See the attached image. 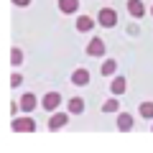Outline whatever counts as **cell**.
<instances>
[{
	"label": "cell",
	"mask_w": 153,
	"mask_h": 153,
	"mask_svg": "<svg viewBox=\"0 0 153 153\" xmlns=\"http://www.w3.org/2000/svg\"><path fill=\"white\" fill-rule=\"evenodd\" d=\"M10 128H13V133H36L38 125H36V120H33V117L23 115V117H13Z\"/></svg>",
	"instance_id": "obj_1"
},
{
	"label": "cell",
	"mask_w": 153,
	"mask_h": 153,
	"mask_svg": "<svg viewBox=\"0 0 153 153\" xmlns=\"http://www.w3.org/2000/svg\"><path fill=\"white\" fill-rule=\"evenodd\" d=\"M97 23L102 28H115L117 26V10H112V8H102L97 16Z\"/></svg>",
	"instance_id": "obj_2"
},
{
	"label": "cell",
	"mask_w": 153,
	"mask_h": 153,
	"mask_svg": "<svg viewBox=\"0 0 153 153\" xmlns=\"http://www.w3.org/2000/svg\"><path fill=\"white\" fill-rule=\"evenodd\" d=\"M59 105H61V92H46L44 100H41V107H44L46 112H54Z\"/></svg>",
	"instance_id": "obj_3"
},
{
	"label": "cell",
	"mask_w": 153,
	"mask_h": 153,
	"mask_svg": "<svg viewBox=\"0 0 153 153\" xmlns=\"http://www.w3.org/2000/svg\"><path fill=\"white\" fill-rule=\"evenodd\" d=\"M128 13H130L135 21H140V18L146 16V13H151V10L146 8V3H143V0H128Z\"/></svg>",
	"instance_id": "obj_4"
},
{
	"label": "cell",
	"mask_w": 153,
	"mask_h": 153,
	"mask_svg": "<svg viewBox=\"0 0 153 153\" xmlns=\"http://www.w3.org/2000/svg\"><path fill=\"white\" fill-rule=\"evenodd\" d=\"M102 54H105V41L100 36H94L87 44V56H102Z\"/></svg>",
	"instance_id": "obj_5"
},
{
	"label": "cell",
	"mask_w": 153,
	"mask_h": 153,
	"mask_svg": "<svg viewBox=\"0 0 153 153\" xmlns=\"http://www.w3.org/2000/svg\"><path fill=\"white\" fill-rule=\"evenodd\" d=\"M71 84H76V87H87V84H89V71L84 69V66L74 69V74H71Z\"/></svg>",
	"instance_id": "obj_6"
},
{
	"label": "cell",
	"mask_w": 153,
	"mask_h": 153,
	"mask_svg": "<svg viewBox=\"0 0 153 153\" xmlns=\"http://www.w3.org/2000/svg\"><path fill=\"white\" fill-rule=\"evenodd\" d=\"M66 123H69V115L66 112H56V115L49 117V130H61Z\"/></svg>",
	"instance_id": "obj_7"
},
{
	"label": "cell",
	"mask_w": 153,
	"mask_h": 153,
	"mask_svg": "<svg viewBox=\"0 0 153 153\" xmlns=\"http://www.w3.org/2000/svg\"><path fill=\"white\" fill-rule=\"evenodd\" d=\"M36 105H38V97H36L33 92H26V94L21 97V110H23V112H33Z\"/></svg>",
	"instance_id": "obj_8"
},
{
	"label": "cell",
	"mask_w": 153,
	"mask_h": 153,
	"mask_svg": "<svg viewBox=\"0 0 153 153\" xmlns=\"http://www.w3.org/2000/svg\"><path fill=\"white\" fill-rule=\"evenodd\" d=\"M125 89H128V79H125L123 74H117V76L112 79V84H110V92L117 97V94H125Z\"/></svg>",
	"instance_id": "obj_9"
},
{
	"label": "cell",
	"mask_w": 153,
	"mask_h": 153,
	"mask_svg": "<svg viewBox=\"0 0 153 153\" xmlns=\"http://www.w3.org/2000/svg\"><path fill=\"white\" fill-rule=\"evenodd\" d=\"M74 26H76V31H79V33H89V31L94 28V21H92L89 16H79Z\"/></svg>",
	"instance_id": "obj_10"
},
{
	"label": "cell",
	"mask_w": 153,
	"mask_h": 153,
	"mask_svg": "<svg viewBox=\"0 0 153 153\" xmlns=\"http://www.w3.org/2000/svg\"><path fill=\"white\" fill-rule=\"evenodd\" d=\"M66 110H69V115H82L84 112V100L82 97H71L66 102Z\"/></svg>",
	"instance_id": "obj_11"
},
{
	"label": "cell",
	"mask_w": 153,
	"mask_h": 153,
	"mask_svg": "<svg viewBox=\"0 0 153 153\" xmlns=\"http://www.w3.org/2000/svg\"><path fill=\"white\" fill-rule=\"evenodd\" d=\"M59 10L64 16H71V13L79 10V0H59Z\"/></svg>",
	"instance_id": "obj_12"
},
{
	"label": "cell",
	"mask_w": 153,
	"mask_h": 153,
	"mask_svg": "<svg viewBox=\"0 0 153 153\" xmlns=\"http://www.w3.org/2000/svg\"><path fill=\"white\" fill-rule=\"evenodd\" d=\"M117 130H123V133L133 130V115H128V112H120V115H117Z\"/></svg>",
	"instance_id": "obj_13"
},
{
	"label": "cell",
	"mask_w": 153,
	"mask_h": 153,
	"mask_svg": "<svg viewBox=\"0 0 153 153\" xmlns=\"http://www.w3.org/2000/svg\"><path fill=\"white\" fill-rule=\"evenodd\" d=\"M115 71H117V61H115V59H107V61L102 64V69H100V74H102V76H112Z\"/></svg>",
	"instance_id": "obj_14"
},
{
	"label": "cell",
	"mask_w": 153,
	"mask_h": 153,
	"mask_svg": "<svg viewBox=\"0 0 153 153\" xmlns=\"http://www.w3.org/2000/svg\"><path fill=\"white\" fill-rule=\"evenodd\" d=\"M138 112H140L143 120H153V102H140Z\"/></svg>",
	"instance_id": "obj_15"
},
{
	"label": "cell",
	"mask_w": 153,
	"mask_h": 153,
	"mask_svg": "<svg viewBox=\"0 0 153 153\" xmlns=\"http://www.w3.org/2000/svg\"><path fill=\"white\" fill-rule=\"evenodd\" d=\"M102 112H120V102H117V97H110L107 102L102 105Z\"/></svg>",
	"instance_id": "obj_16"
},
{
	"label": "cell",
	"mask_w": 153,
	"mask_h": 153,
	"mask_svg": "<svg viewBox=\"0 0 153 153\" xmlns=\"http://www.w3.org/2000/svg\"><path fill=\"white\" fill-rule=\"evenodd\" d=\"M10 64H13V66L23 64V51L18 49V46H13V49H10Z\"/></svg>",
	"instance_id": "obj_17"
},
{
	"label": "cell",
	"mask_w": 153,
	"mask_h": 153,
	"mask_svg": "<svg viewBox=\"0 0 153 153\" xmlns=\"http://www.w3.org/2000/svg\"><path fill=\"white\" fill-rule=\"evenodd\" d=\"M21 82H23V74H13L10 76V87H18Z\"/></svg>",
	"instance_id": "obj_18"
},
{
	"label": "cell",
	"mask_w": 153,
	"mask_h": 153,
	"mask_svg": "<svg viewBox=\"0 0 153 153\" xmlns=\"http://www.w3.org/2000/svg\"><path fill=\"white\" fill-rule=\"evenodd\" d=\"M13 5H18V8H26V5H31V0H13Z\"/></svg>",
	"instance_id": "obj_19"
},
{
	"label": "cell",
	"mask_w": 153,
	"mask_h": 153,
	"mask_svg": "<svg viewBox=\"0 0 153 153\" xmlns=\"http://www.w3.org/2000/svg\"><path fill=\"white\" fill-rule=\"evenodd\" d=\"M128 33H130V36H135V33H138V26H135V23H133V26H128Z\"/></svg>",
	"instance_id": "obj_20"
},
{
	"label": "cell",
	"mask_w": 153,
	"mask_h": 153,
	"mask_svg": "<svg viewBox=\"0 0 153 153\" xmlns=\"http://www.w3.org/2000/svg\"><path fill=\"white\" fill-rule=\"evenodd\" d=\"M151 16H153V5H151Z\"/></svg>",
	"instance_id": "obj_21"
},
{
	"label": "cell",
	"mask_w": 153,
	"mask_h": 153,
	"mask_svg": "<svg viewBox=\"0 0 153 153\" xmlns=\"http://www.w3.org/2000/svg\"><path fill=\"white\" fill-rule=\"evenodd\" d=\"M151 130H153V128H151Z\"/></svg>",
	"instance_id": "obj_22"
}]
</instances>
